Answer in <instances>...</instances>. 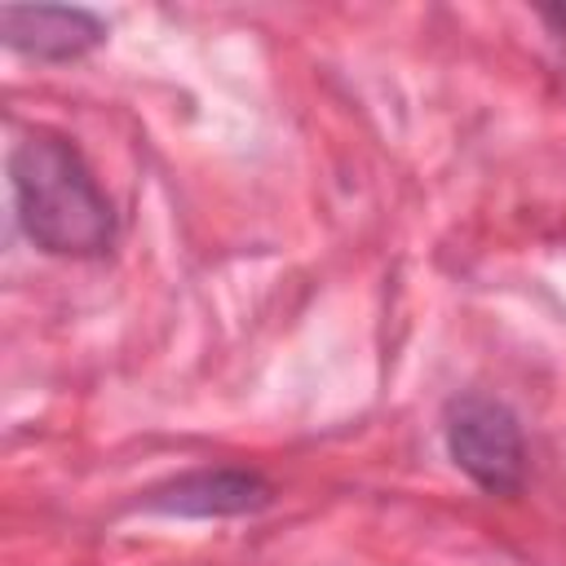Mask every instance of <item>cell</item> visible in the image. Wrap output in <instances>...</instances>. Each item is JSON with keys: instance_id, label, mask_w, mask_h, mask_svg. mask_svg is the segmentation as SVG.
<instances>
[{"instance_id": "obj_1", "label": "cell", "mask_w": 566, "mask_h": 566, "mask_svg": "<svg viewBox=\"0 0 566 566\" xmlns=\"http://www.w3.org/2000/svg\"><path fill=\"white\" fill-rule=\"evenodd\" d=\"M9 186L27 239L49 256H102L115 243V208L75 142L27 133L9 155Z\"/></svg>"}, {"instance_id": "obj_4", "label": "cell", "mask_w": 566, "mask_h": 566, "mask_svg": "<svg viewBox=\"0 0 566 566\" xmlns=\"http://www.w3.org/2000/svg\"><path fill=\"white\" fill-rule=\"evenodd\" d=\"M0 35L13 53L40 57V62H71L106 40V22L71 4H4Z\"/></svg>"}, {"instance_id": "obj_3", "label": "cell", "mask_w": 566, "mask_h": 566, "mask_svg": "<svg viewBox=\"0 0 566 566\" xmlns=\"http://www.w3.org/2000/svg\"><path fill=\"white\" fill-rule=\"evenodd\" d=\"M274 500V486L265 473L248 464H217V469H190L164 486H155L142 509L164 517H243L261 513Z\"/></svg>"}, {"instance_id": "obj_5", "label": "cell", "mask_w": 566, "mask_h": 566, "mask_svg": "<svg viewBox=\"0 0 566 566\" xmlns=\"http://www.w3.org/2000/svg\"><path fill=\"white\" fill-rule=\"evenodd\" d=\"M539 18L553 27V35H562L566 40V4H553V9H539Z\"/></svg>"}, {"instance_id": "obj_2", "label": "cell", "mask_w": 566, "mask_h": 566, "mask_svg": "<svg viewBox=\"0 0 566 566\" xmlns=\"http://www.w3.org/2000/svg\"><path fill=\"white\" fill-rule=\"evenodd\" d=\"M442 438L455 469L486 495H513L526 478V442L517 416L486 394H455L442 411Z\"/></svg>"}]
</instances>
